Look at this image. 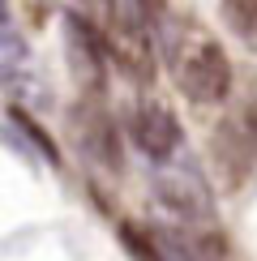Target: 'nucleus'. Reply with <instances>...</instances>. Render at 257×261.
Masks as SVG:
<instances>
[{"instance_id": "0eeeda50", "label": "nucleus", "mask_w": 257, "mask_h": 261, "mask_svg": "<svg viewBox=\"0 0 257 261\" xmlns=\"http://www.w3.org/2000/svg\"><path fill=\"white\" fill-rule=\"evenodd\" d=\"M159 193H163V201H167L176 214H185V219H201V214H210L206 189H201V184L193 180V176H180V180H163V184H159Z\"/></svg>"}, {"instance_id": "f03ea898", "label": "nucleus", "mask_w": 257, "mask_h": 261, "mask_svg": "<svg viewBox=\"0 0 257 261\" xmlns=\"http://www.w3.org/2000/svg\"><path fill=\"white\" fill-rule=\"evenodd\" d=\"M103 47H107V60L124 73L128 82L137 86H150L159 73V60H155V43H150L142 21H128V17H116L112 26L103 30Z\"/></svg>"}, {"instance_id": "1a4fd4ad", "label": "nucleus", "mask_w": 257, "mask_h": 261, "mask_svg": "<svg viewBox=\"0 0 257 261\" xmlns=\"http://www.w3.org/2000/svg\"><path fill=\"white\" fill-rule=\"evenodd\" d=\"M197 261H236L227 236H223V231H201V240H197Z\"/></svg>"}, {"instance_id": "f257e3e1", "label": "nucleus", "mask_w": 257, "mask_h": 261, "mask_svg": "<svg viewBox=\"0 0 257 261\" xmlns=\"http://www.w3.org/2000/svg\"><path fill=\"white\" fill-rule=\"evenodd\" d=\"M167 60L180 94L193 103H223L232 94V60L219 39L206 35L197 21H180L167 39Z\"/></svg>"}, {"instance_id": "39448f33", "label": "nucleus", "mask_w": 257, "mask_h": 261, "mask_svg": "<svg viewBox=\"0 0 257 261\" xmlns=\"http://www.w3.org/2000/svg\"><path fill=\"white\" fill-rule=\"evenodd\" d=\"M69 56H73V73H78L82 90L99 94L103 90V35L99 30H90V21L82 17H69Z\"/></svg>"}, {"instance_id": "7ed1b4c3", "label": "nucleus", "mask_w": 257, "mask_h": 261, "mask_svg": "<svg viewBox=\"0 0 257 261\" xmlns=\"http://www.w3.org/2000/svg\"><path fill=\"white\" fill-rule=\"evenodd\" d=\"M69 120H73V137H78V146H82L86 159H94L107 171H120V137H116L112 116L94 103V94H90V103L73 107Z\"/></svg>"}, {"instance_id": "423d86ee", "label": "nucleus", "mask_w": 257, "mask_h": 261, "mask_svg": "<svg viewBox=\"0 0 257 261\" xmlns=\"http://www.w3.org/2000/svg\"><path fill=\"white\" fill-rule=\"evenodd\" d=\"M210 146H214L219 167L227 171V184H240L244 171H249V163H253V150H257V141H253L249 128H244V120H223Z\"/></svg>"}, {"instance_id": "6e6552de", "label": "nucleus", "mask_w": 257, "mask_h": 261, "mask_svg": "<svg viewBox=\"0 0 257 261\" xmlns=\"http://www.w3.org/2000/svg\"><path fill=\"white\" fill-rule=\"evenodd\" d=\"M219 13H223V26L249 51H257V0H223Z\"/></svg>"}, {"instance_id": "20e7f679", "label": "nucleus", "mask_w": 257, "mask_h": 261, "mask_svg": "<svg viewBox=\"0 0 257 261\" xmlns=\"http://www.w3.org/2000/svg\"><path fill=\"white\" fill-rule=\"evenodd\" d=\"M133 141H137V146H142L155 163H167L171 154H176V146H180V124H176V116H171L163 103L146 99L142 107H137V116H133Z\"/></svg>"}]
</instances>
